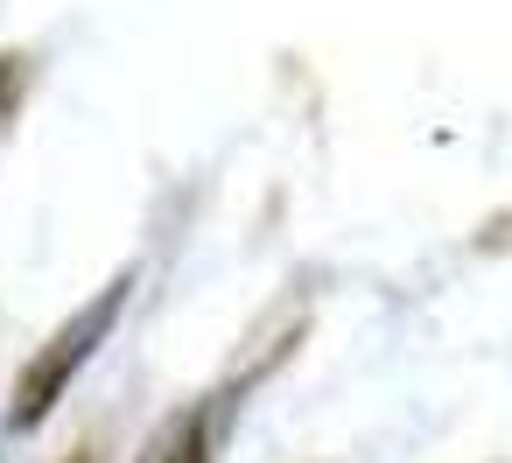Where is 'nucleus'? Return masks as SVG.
<instances>
[{
	"label": "nucleus",
	"mask_w": 512,
	"mask_h": 463,
	"mask_svg": "<svg viewBox=\"0 0 512 463\" xmlns=\"http://www.w3.org/2000/svg\"><path fill=\"white\" fill-rule=\"evenodd\" d=\"M127 295H134V274H113L85 309H71L57 330H50V344L22 365V379H15V407H8V428H36V421H50V407L71 393V379L92 365V351L113 337V323H120V309H127Z\"/></svg>",
	"instance_id": "obj_1"
},
{
	"label": "nucleus",
	"mask_w": 512,
	"mask_h": 463,
	"mask_svg": "<svg viewBox=\"0 0 512 463\" xmlns=\"http://www.w3.org/2000/svg\"><path fill=\"white\" fill-rule=\"evenodd\" d=\"M134 463H211V421H204V407H176V414H162Z\"/></svg>",
	"instance_id": "obj_2"
},
{
	"label": "nucleus",
	"mask_w": 512,
	"mask_h": 463,
	"mask_svg": "<svg viewBox=\"0 0 512 463\" xmlns=\"http://www.w3.org/2000/svg\"><path fill=\"white\" fill-rule=\"evenodd\" d=\"M22 92H29V57H22V50H8V57H0V134L15 127Z\"/></svg>",
	"instance_id": "obj_3"
},
{
	"label": "nucleus",
	"mask_w": 512,
	"mask_h": 463,
	"mask_svg": "<svg viewBox=\"0 0 512 463\" xmlns=\"http://www.w3.org/2000/svg\"><path fill=\"white\" fill-rule=\"evenodd\" d=\"M71 463H92V456H71Z\"/></svg>",
	"instance_id": "obj_4"
}]
</instances>
